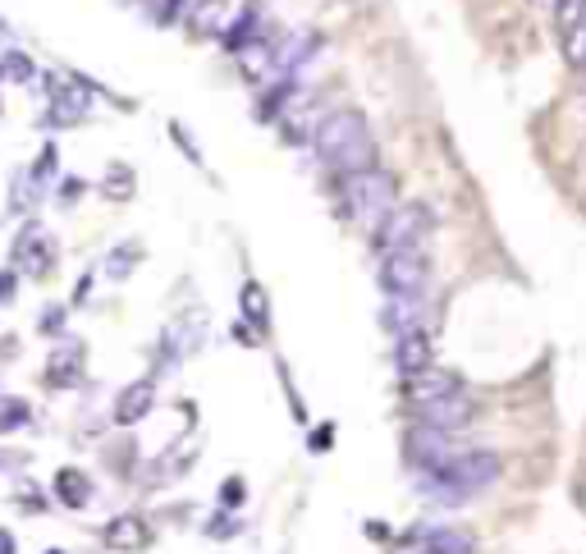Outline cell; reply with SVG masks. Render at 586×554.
Segmentation results:
<instances>
[{
	"instance_id": "obj_15",
	"label": "cell",
	"mask_w": 586,
	"mask_h": 554,
	"mask_svg": "<svg viewBox=\"0 0 586 554\" xmlns=\"http://www.w3.org/2000/svg\"><path fill=\"white\" fill-rule=\"evenodd\" d=\"M463 390V381L458 376H449V371H426V376H417V381H408V399L417 403H431V399H445V394H458Z\"/></svg>"
},
{
	"instance_id": "obj_26",
	"label": "cell",
	"mask_w": 586,
	"mask_h": 554,
	"mask_svg": "<svg viewBox=\"0 0 586 554\" xmlns=\"http://www.w3.org/2000/svg\"><path fill=\"white\" fill-rule=\"evenodd\" d=\"M239 532V522L229 518V513H216V518H211V527H207V536H234Z\"/></svg>"
},
{
	"instance_id": "obj_25",
	"label": "cell",
	"mask_w": 586,
	"mask_h": 554,
	"mask_svg": "<svg viewBox=\"0 0 586 554\" xmlns=\"http://www.w3.org/2000/svg\"><path fill=\"white\" fill-rule=\"evenodd\" d=\"M55 156H60V152H55V147H42V161L33 165V179H37V184H42V179H51V170H55Z\"/></svg>"
},
{
	"instance_id": "obj_14",
	"label": "cell",
	"mask_w": 586,
	"mask_h": 554,
	"mask_svg": "<svg viewBox=\"0 0 586 554\" xmlns=\"http://www.w3.org/2000/svg\"><path fill=\"white\" fill-rule=\"evenodd\" d=\"M78 376H83V344H60L46 362V381L69 390V385H78Z\"/></svg>"
},
{
	"instance_id": "obj_6",
	"label": "cell",
	"mask_w": 586,
	"mask_h": 554,
	"mask_svg": "<svg viewBox=\"0 0 586 554\" xmlns=\"http://www.w3.org/2000/svg\"><path fill=\"white\" fill-rule=\"evenodd\" d=\"M431 362H435V344H431V335H426L422 326L394 335V371L403 376V385L417 381V376H426Z\"/></svg>"
},
{
	"instance_id": "obj_24",
	"label": "cell",
	"mask_w": 586,
	"mask_h": 554,
	"mask_svg": "<svg viewBox=\"0 0 586 554\" xmlns=\"http://www.w3.org/2000/svg\"><path fill=\"white\" fill-rule=\"evenodd\" d=\"M307 445H312V454H326V449L335 445V426H316V431H312V440H307Z\"/></svg>"
},
{
	"instance_id": "obj_3",
	"label": "cell",
	"mask_w": 586,
	"mask_h": 554,
	"mask_svg": "<svg viewBox=\"0 0 586 554\" xmlns=\"http://www.w3.org/2000/svg\"><path fill=\"white\" fill-rule=\"evenodd\" d=\"M431 229H435V216L426 202H403V207H394L390 216L371 229V243H376L380 257H394V252H408V248H426Z\"/></svg>"
},
{
	"instance_id": "obj_33",
	"label": "cell",
	"mask_w": 586,
	"mask_h": 554,
	"mask_svg": "<svg viewBox=\"0 0 586 554\" xmlns=\"http://www.w3.org/2000/svg\"><path fill=\"white\" fill-rule=\"evenodd\" d=\"M536 5H541V10H559V0H536Z\"/></svg>"
},
{
	"instance_id": "obj_9",
	"label": "cell",
	"mask_w": 586,
	"mask_h": 554,
	"mask_svg": "<svg viewBox=\"0 0 586 554\" xmlns=\"http://www.w3.org/2000/svg\"><path fill=\"white\" fill-rule=\"evenodd\" d=\"M202 335H207V316H184V321H174L170 330H165V344H161V353H165V362H184V358H193L197 348H202Z\"/></svg>"
},
{
	"instance_id": "obj_27",
	"label": "cell",
	"mask_w": 586,
	"mask_h": 554,
	"mask_svg": "<svg viewBox=\"0 0 586 554\" xmlns=\"http://www.w3.org/2000/svg\"><path fill=\"white\" fill-rule=\"evenodd\" d=\"M202 5H207V0H174V19H179V14H188V19H193Z\"/></svg>"
},
{
	"instance_id": "obj_17",
	"label": "cell",
	"mask_w": 586,
	"mask_h": 554,
	"mask_svg": "<svg viewBox=\"0 0 586 554\" xmlns=\"http://www.w3.org/2000/svg\"><path fill=\"white\" fill-rule=\"evenodd\" d=\"M55 495H60L69 509H83V504L92 500V481L78 468H65V472H55Z\"/></svg>"
},
{
	"instance_id": "obj_18",
	"label": "cell",
	"mask_w": 586,
	"mask_h": 554,
	"mask_svg": "<svg viewBox=\"0 0 586 554\" xmlns=\"http://www.w3.org/2000/svg\"><path fill=\"white\" fill-rule=\"evenodd\" d=\"M426 554H477V541L454 527H440V532L426 536Z\"/></svg>"
},
{
	"instance_id": "obj_12",
	"label": "cell",
	"mask_w": 586,
	"mask_h": 554,
	"mask_svg": "<svg viewBox=\"0 0 586 554\" xmlns=\"http://www.w3.org/2000/svg\"><path fill=\"white\" fill-rule=\"evenodd\" d=\"M316 46H321L316 42V33H289L280 51H271V65L280 69V74H298V69L316 55Z\"/></svg>"
},
{
	"instance_id": "obj_19",
	"label": "cell",
	"mask_w": 586,
	"mask_h": 554,
	"mask_svg": "<svg viewBox=\"0 0 586 554\" xmlns=\"http://www.w3.org/2000/svg\"><path fill=\"white\" fill-rule=\"evenodd\" d=\"M243 316L266 335V326H271V307H266V289H261V284H243Z\"/></svg>"
},
{
	"instance_id": "obj_23",
	"label": "cell",
	"mask_w": 586,
	"mask_h": 554,
	"mask_svg": "<svg viewBox=\"0 0 586 554\" xmlns=\"http://www.w3.org/2000/svg\"><path fill=\"white\" fill-rule=\"evenodd\" d=\"M133 257H138V252H133V248L110 252V261H106V266H110V275H115V280H124V275L133 271Z\"/></svg>"
},
{
	"instance_id": "obj_10",
	"label": "cell",
	"mask_w": 586,
	"mask_h": 554,
	"mask_svg": "<svg viewBox=\"0 0 586 554\" xmlns=\"http://www.w3.org/2000/svg\"><path fill=\"white\" fill-rule=\"evenodd\" d=\"M87 106H92V97H87V83H55L51 92V110H46V124H78L87 115Z\"/></svg>"
},
{
	"instance_id": "obj_20",
	"label": "cell",
	"mask_w": 586,
	"mask_h": 554,
	"mask_svg": "<svg viewBox=\"0 0 586 554\" xmlns=\"http://www.w3.org/2000/svg\"><path fill=\"white\" fill-rule=\"evenodd\" d=\"M0 78H10V83H33L37 65L23 51H5V55H0Z\"/></svg>"
},
{
	"instance_id": "obj_8",
	"label": "cell",
	"mask_w": 586,
	"mask_h": 554,
	"mask_svg": "<svg viewBox=\"0 0 586 554\" xmlns=\"http://www.w3.org/2000/svg\"><path fill=\"white\" fill-rule=\"evenodd\" d=\"M14 261H19L28 275H46V271H51L55 243L42 234V225H28V229L19 234V243H14ZM19 266H14V271H19Z\"/></svg>"
},
{
	"instance_id": "obj_36",
	"label": "cell",
	"mask_w": 586,
	"mask_h": 554,
	"mask_svg": "<svg viewBox=\"0 0 586 554\" xmlns=\"http://www.w3.org/2000/svg\"><path fill=\"white\" fill-rule=\"evenodd\" d=\"M46 554H60V550H46Z\"/></svg>"
},
{
	"instance_id": "obj_34",
	"label": "cell",
	"mask_w": 586,
	"mask_h": 554,
	"mask_svg": "<svg viewBox=\"0 0 586 554\" xmlns=\"http://www.w3.org/2000/svg\"><path fill=\"white\" fill-rule=\"evenodd\" d=\"M573 65H582V69H586V46H582V55H577V60H573Z\"/></svg>"
},
{
	"instance_id": "obj_28",
	"label": "cell",
	"mask_w": 586,
	"mask_h": 554,
	"mask_svg": "<svg viewBox=\"0 0 586 554\" xmlns=\"http://www.w3.org/2000/svg\"><path fill=\"white\" fill-rule=\"evenodd\" d=\"M225 504H243V481H225Z\"/></svg>"
},
{
	"instance_id": "obj_4",
	"label": "cell",
	"mask_w": 586,
	"mask_h": 554,
	"mask_svg": "<svg viewBox=\"0 0 586 554\" xmlns=\"http://www.w3.org/2000/svg\"><path fill=\"white\" fill-rule=\"evenodd\" d=\"M431 280V248H408L394 257H380V289L385 294H422Z\"/></svg>"
},
{
	"instance_id": "obj_1",
	"label": "cell",
	"mask_w": 586,
	"mask_h": 554,
	"mask_svg": "<svg viewBox=\"0 0 586 554\" xmlns=\"http://www.w3.org/2000/svg\"><path fill=\"white\" fill-rule=\"evenodd\" d=\"M312 147L330 174H358L376 165V133L358 110H330L312 129Z\"/></svg>"
},
{
	"instance_id": "obj_31",
	"label": "cell",
	"mask_w": 586,
	"mask_h": 554,
	"mask_svg": "<svg viewBox=\"0 0 586 554\" xmlns=\"http://www.w3.org/2000/svg\"><path fill=\"white\" fill-rule=\"evenodd\" d=\"M42 330H60V312H46L42 316Z\"/></svg>"
},
{
	"instance_id": "obj_22",
	"label": "cell",
	"mask_w": 586,
	"mask_h": 554,
	"mask_svg": "<svg viewBox=\"0 0 586 554\" xmlns=\"http://www.w3.org/2000/svg\"><path fill=\"white\" fill-rule=\"evenodd\" d=\"M106 197H115V202L133 197V174L124 170V165H110V174H106Z\"/></svg>"
},
{
	"instance_id": "obj_29",
	"label": "cell",
	"mask_w": 586,
	"mask_h": 554,
	"mask_svg": "<svg viewBox=\"0 0 586 554\" xmlns=\"http://www.w3.org/2000/svg\"><path fill=\"white\" fill-rule=\"evenodd\" d=\"M10 294H14V275L5 271V275H0V298H10Z\"/></svg>"
},
{
	"instance_id": "obj_16",
	"label": "cell",
	"mask_w": 586,
	"mask_h": 554,
	"mask_svg": "<svg viewBox=\"0 0 586 554\" xmlns=\"http://www.w3.org/2000/svg\"><path fill=\"white\" fill-rule=\"evenodd\" d=\"M147 522L142 518H115V522H106V545L110 550H142V545H147Z\"/></svg>"
},
{
	"instance_id": "obj_32",
	"label": "cell",
	"mask_w": 586,
	"mask_h": 554,
	"mask_svg": "<svg viewBox=\"0 0 586 554\" xmlns=\"http://www.w3.org/2000/svg\"><path fill=\"white\" fill-rule=\"evenodd\" d=\"M0 554H14V536L10 532H0Z\"/></svg>"
},
{
	"instance_id": "obj_5",
	"label": "cell",
	"mask_w": 586,
	"mask_h": 554,
	"mask_svg": "<svg viewBox=\"0 0 586 554\" xmlns=\"http://www.w3.org/2000/svg\"><path fill=\"white\" fill-rule=\"evenodd\" d=\"M454 454H458V449H454V431H440V426L417 422L413 431L403 435V458H408L417 472H440Z\"/></svg>"
},
{
	"instance_id": "obj_2",
	"label": "cell",
	"mask_w": 586,
	"mask_h": 554,
	"mask_svg": "<svg viewBox=\"0 0 586 554\" xmlns=\"http://www.w3.org/2000/svg\"><path fill=\"white\" fill-rule=\"evenodd\" d=\"M394 207H399V179H394L390 170L371 165V170H358V174H344V179H339V211H344L353 225L376 229Z\"/></svg>"
},
{
	"instance_id": "obj_30",
	"label": "cell",
	"mask_w": 586,
	"mask_h": 554,
	"mask_svg": "<svg viewBox=\"0 0 586 554\" xmlns=\"http://www.w3.org/2000/svg\"><path fill=\"white\" fill-rule=\"evenodd\" d=\"M78 193H83V184H78V179H65V202H74Z\"/></svg>"
},
{
	"instance_id": "obj_35",
	"label": "cell",
	"mask_w": 586,
	"mask_h": 554,
	"mask_svg": "<svg viewBox=\"0 0 586 554\" xmlns=\"http://www.w3.org/2000/svg\"><path fill=\"white\" fill-rule=\"evenodd\" d=\"M0 37H10V33H5V23H0Z\"/></svg>"
},
{
	"instance_id": "obj_21",
	"label": "cell",
	"mask_w": 586,
	"mask_h": 554,
	"mask_svg": "<svg viewBox=\"0 0 586 554\" xmlns=\"http://www.w3.org/2000/svg\"><path fill=\"white\" fill-rule=\"evenodd\" d=\"M28 403L23 399H0V435H10V431H23L28 426Z\"/></svg>"
},
{
	"instance_id": "obj_7",
	"label": "cell",
	"mask_w": 586,
	"mask_h": 554,
	"mask_svg": "<svg viewBox=\"0 0 586 554\" xmlns=\"http://www.w3.org/2000/svg\"><path fill=\"white\" fill-rule=\"evenodd\" d=\"M472 417H477V403L467 399V390L445 394V399H431V403H417V422L440 426V431H463Z\"/></svg>"
},
{
	"instance_id": "obj_11",
	"label": "cell",
	"mask_w": 586,
	"mask_h": 554,
	"mask_svg": "<svg viewBox=\"0 0 586 554\" xmlns=\"http://www.w3.org/2000/svg\"><path fill=\"white\" fill-rule=\"evenodd\" d=\"M152 408H156V381L152 376H142V381H133L120 390V399H115V422L133 426V422H142V417L152 413Z\"/></svg>"
},
{
	"instance_id": "obj_13",
	"label": "cell",
	"mask_w": 586,
	"mask_h": 554,
	"mask_svg": "<svg viewBox=\"0 0 586 554\" xmlns=\"http://www.w3.org/2000/svg\"><path fill=\"white\" fill-rule=\"evenodd\" d=\"M422 312H426V298L422 294H394L390 303H385V312H380V321H385L394 335H403V330L422 326Z\"/></svg>"
}]
</instances>
